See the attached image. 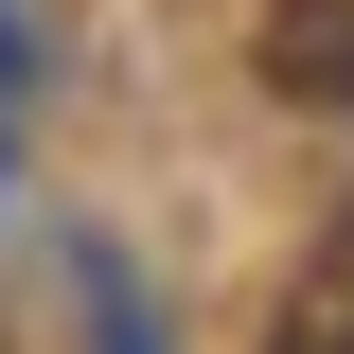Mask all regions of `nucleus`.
<instances>
[{"label":"nucleus","instance_id":"obj_1","mask_svg":"<svg viewBox=\"0 0 354 354\" xmlns=\"http://www.w3.org/2000/svg\"><path fill=\"white\" fill-rule=\"evenodd\" d=\"M266 71L319 88V106H354V0H283V18H266Z\"/></svg>","mask_w":354,"mask_h":354},{"label":"nucleus","instance_id":"obj_2","mask_svg":"<svg viewBox=\"0 0 354 354\" xmlns=\"http://www.w3.org/2000/svg\"><path fill=\"white\" fill-rule=\"evenodd\" d=\"M266 354H354V213H337V248L283 283V337H266Z\"/></svg>","mask_w":354,"mask_h":354},{"label":"nucleus","instance_id":"obj_3","mask_svg":"<svg viewBox=\"0 0 354 354\" xmlns=\"http://www.w3.org/2000/svg\"><path fill=\"white\" fill-rule=\"evenodd\" d=\"M71 283H88V354H142V301H124V266L88 248V266H71Z\"/></svg>","mask_w":354,"mask_h":354}]
</instances>
